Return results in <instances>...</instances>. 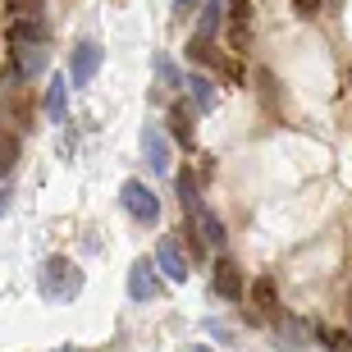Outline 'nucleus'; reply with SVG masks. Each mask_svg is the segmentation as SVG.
<instances>
[{
    "label": "nucleus",
    "mask_w": 352,
    "mask_h": 352,
    "mask_svg": "<svg viewBox=\"0 0 352 352\" xmlns=\"http://www.w3.org/2000/svg\"><path fill=\"white\" fill-rule=\"evenodd\" d=\"M10 60H14V78H32L46 69V28L37 19L10 28Z\"/></svg>",
    "instance_id": "obj_1"
},
{
    "label": "nucleus",
    "mask_w": 352,
    "mask_h": 352,
    "mask_svg": "<svg viewBox=\"0 0 352 352\" xmlns=\"http://www.w3.org/2000/svg\"><path fill=\"white\" fill-rule=\"evenodd\" d=\"M37 288L46 302H74L82 293V270L69 256H46V265L37 274Z\"/></svg>",
    "instance_id": "obj_2"
},
{
    "label": "nucleus",
    "mask_w": 352,
    "mask_h": 352,
    "mask_svg": "<svg viewBox=\"0 0 352 352\" xmlns=\"http://www.w3.org/2000/svg\"><path fill=\"white\" fill-rule=\"evenodd\" d=\"M119 201H124V210H129L133 220H142V224H156V215H160V197L151 192L146 183L129 179V183H124V192H119Z\"/></svg>",
    "instance_id": "obj_3"
},
{
    "label": "nucleus",
    "mask_w": 352,
    "mask_h": 352,
    "mask_svg": "<svg viewBox=\"0 0 352 352\" xmlns=\"http://www.w3.org/2000/svg\"><path fill=\"white\" fill-rule=\"evenodd\" d=\"M142 165L156 174H170V138L160 124H146L142 129Z\"/></svg>",
    "instance_id": "obj_4"
},
{
    "label": "nucleus",
    "mask_w": 352,
    "mask_h": 352,
    "mask_svg": "<svg viewBox=\"0 0 352 352\" xmlns=\"http://www.w3.org/2000/svg\"><path fill=\"white\" fill-rule=\"evenodd\" d=\"M156 265H160V274H165L170 284H188V270H192L174 238H160V243H156Z\"/></svg>",
    "instance_id": "obj_5"
},
{
    "label": "nucleus",
    "mask_w": 352,
    "mask_h": 352,
    "mask_svg": "<svg viewBox=\"0 0 352 352\" xmlns=\"http://www.w3.org/2000/svg\"><path fill=\"white\" fill-rule=\"evenodd\" d=\"M96 69H101V46L96 41H78L74 46V65H69V78L78 82V87H87L96 78Z\"/></svg>",
    "instance_id": "obj_6"
},
{
    "label": "nucleus",
    "mask_w": 352,
    "mask_h": 352,
    "mask_svg": "<svg viewBox=\"0 0 352 352\" xmlns=\"http://www.w3.org/2000/svg\"><path fill=\"white\" fill-rule=\"evenodd\" d=\"M156 288H160V279H156V261H133V270H129V298L133 302H151L156 298Z\"/></svg>",
    "instance_id": "obj_7"
},
{
    "label": "nucleus",
    "mask_w": 352,
    "mask_h": 352,
    "mask_svg": "<svg viewBox=\"0 0 352 352\" xmlns=\"http://www.w3.org/2000/svg\"><path fill=\"white\" fill-rule=\"evenodd\" d=\"M188 215H192V224L201 229V243H206V248H220V243H224V224H220V215H210L201 201H197V206H188Z\"/></svg>",
    "instance_id": "obj_8"
},
{
    "label": "nucleus",
    "mask_w": 352,
    "mask_h": 352,
    "mask_svg": "<svg viewBox=\"0 0 352 352\" xmlns=\"http://www.w3.org/2000/svg\"><path fill=\"white\" fill-rule=\"evenodd\" d=\"M210 284H215V293L220 298H243V274H238L234 261H215V274H210Z\"/></svg>",
    "instance_id": "obj_9"
},
{
    "label": "nucleus",
    "mask_w": 352,
    "mask_h": 352,
    "mask_svg": "<svg viewBox=\"0 0 352 352\" xmlns=\"http://www.w3.org/2000/svg\"><path fill=\"white\" fill-rule=\"evenodd\" d=\"M65 115H69V82L51 78L46 82V119L51 124H65Z\"/></svg>",
    "instance_id": "obj_10"
},
{
    "label": "nucleus",
    "mask_w": 352,
    "mask_h": 352,
    "mask_svg": "<svg viewBox=\"0 0 352 352\" xmlns=\"http://www.w3.org/2000/svg\"><path fill=\"white\" fill-rule=\"evenodd\" d=\"M170 129H174V138H179L183 146H192L197 129H192V105H188V101H179V105L170 110Z\"/></svg>",
    "instance_id": "obj_11"
},
{
    "label": "nucleus",
    "mask_w": 352,
    "mask_h": 352,
    "mask_svg": "<svg viewBox=\"0 0 352 352\" xmlns=\"http://www.w3.org/2000/svg\"><path fill=\"white\" fill-rule=\"evenodd\" d=\"M252 302H256L261 316H279V288H274V279H256L252 284Z\"/></svg>",
    "instance_id": "obj_12"
},
{
    "label": "nucleus",
    "mask_w": 352,
    "mask_h": 352,
    "mask_svg": "<svg viewBox=\"0 0 352 352\" xmlns=\"http://www.w3.org/2000/svg\"><path fill=\"white\" fill-rule=\"evenodd\" d=\"M220 14H224V0H206V10H201V23H197V41H210V37H215V28H220Z\"/></svg>",
    "instance_id": "obj_13"
},
{
    "label": "nucleus",
    "mask_w": 352,
    "mask_h": 352,
    "mask_svg": "<svg viewBox=\"0 0 352 352\" xmlns=\"http://www.w3.org/2000/svg\"><path fill=\"white\" fill-rule=\"evenodd\" d=\"M188 87H192V96H197V110H201V115H206V110H215V87H210V78L192 74V78H188Z\"/></svg>",
    "instance_id": "obj_14"
},
{
    "label": "nucleus",
    "mask_w": 352,
    "mask_h": 352,
    "mask_svg": "<svg viewBox=\"0 0 352 352\" xmlns=\"http://www.w3.org/2000/svg\"><path fill=\"white\" fill-rule=\"evenodd\" d=\"M41 5H46V0H5V10H10L14 23H32L41 14Z\"/></svg>",
    "instance_id": "obj_15"
},
{
    "label": "nucleus",
    "mask_w": 352,
    "mask_h": 352,
    "mask_svg": "<svg viewBox=\"0 0 352 352\" xmlns=\"http://www.w3.org/2000/svg\"><path fill=\"white\" fill-rule=\"evenodd\" d=\"M325 348L329 352H352V334H343V329H325Z\"/></svg>",
    "instance_id": "obj_16"
},
{
    "label": "nucleus",
    "mask_w": 352,
    "mask_h": 352,
    "mask_svg": "<svg viewBox=\"0 0 352 352\" xmlns=\"http://www.w3.org/2000/svg\"><path fill=\"white\" fill-rule=\"evenodd\" d=\"M14 156H19V142H14L10 133H0V170H10Z\"/></svg>",
    "instance_id": "obj_17"
},
{
    "label": "nucleus",
    "mask_w": 352,
    "mask_h": 352,
    "mask_svg": "<svg viewBox=\"0 0 352 352\" xmlns=\"http://www.w3.org/2000/svg\"><path fill=\"white\" fill-rule=\"evenodd\" d=\"M320 5H325V0H293V10H298V14H320Z\"/></svg>",
    "instance_id": "obj_18"
},
{
    "label": "nucleus",
    "mask_w": 352,
    "mask_h": 352,
    "mask_svg": "<svg viewBox=\"0 0 352 352\" xmlns=\"http://www.w3.org/2000/svg\"><path fill=\"white\" fill-rule=\"evenodd\" d=\"M5 210H10V192H0V215H5Z\"/></svg>",
    "instance_id": "obj_19"
},
{
    "label": "nucleus",
    "mask_w": 352,
    "mask_h": 352,
    "mask_svg": "<svg viewBox=\"0 0 352 352\" xmlns=\"http://www.w3.org/2000/svg\"><path fill=\"white\" fill-rule=\"evenodd\" d=\"M55 352H78V348H55Z\"/></svg>",
    "instance_id": "obj_20"
},
{
    "label": "nucleus",
    "mask_w": 352,
    "mask_h": 352,
    "mask_svg": "<svg viewBox=\"0 0 352 352\" xmlns=\"http://www.w3.org/2000/svg\"><path fill=\"white\" fill-rule=\"evenodd\" d=\"M192 352H210V348H192Z\"/></svg>",
    "instance_id": "obj_21"
}]
</instances>
